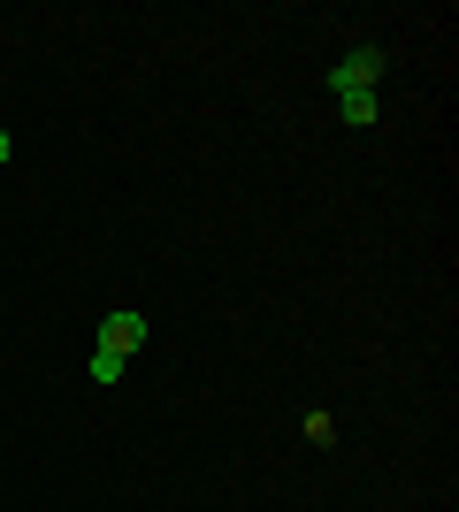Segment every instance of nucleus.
I'll use <instances>...</instances> for the list:
<instances>
[{
    "mask_svg": "<svg viewBox=\"0 0 459 512\" xmlns=\"http://www.w3.org/2000/svg\"><path fill=\"white\" fill-rule=\"evenodd\" d=\"M138 344H146V314H131V306H115V314L100 321V344H92V352H115V360H131Z\"/></svg>",
    "mask_w": 459,
    "mask_h": 512,
    "instance_id": "f03ea898",
    "label": "nucleus"
},
{
    "mask_svg": "<svg viewBox=\"0 0 459 512\" xmlns=\"http://www.w3.org/2000/svg\"><path fill=\"white\" fill-rule=\"evenodd\" d=\"M123 367H131V360H115V352H92V383H123Z\"/></svg>",
    "mask_w": 459,
    "mask_h": 512,
    "instance_id": "20e7f679",
    "label": "nucleus"
},
{
    "mask_svg": "<svg viewBox=\"0 0 459 512\" xmlns=\"http://www.w3.org/2000/svg\"><path fill=\"white\" fill-rule=\"evenodd\" d=\"M337 115H345L352 130H368L375 115H383V100H375V92H345V100H337Z\"/></svg>",
    "mask_w": 459,
    "mask_h": 512,
    "instance_id": "7ed1b4c3",
    "label": "nucleus"
},
{
    "mask_svg": "<svg viewBox=\"0 0 459 512\" xmlns=\"http://www.w3.org/2000/svg\"><path fill=\"white\" fill-rule=\"evenodd\" d=\"M383 85V46H352L345 62L329 69V92H337V100H345V92H375Z\"/></svg>",
    "mask_w": 459,
    "mask_h": 512,
    "instance_id": "f257e3e1",
    "label": "nucleus"
},
{
    "mask_svg": "<svg viewBox=\"0 0 459 512\" xmlns=\"http://www.w3.org/2000/svg\"><path fill=\"white\" fill-rule=\"evenodd\" d=\"M0 161H16V138H8V130H0Z\"/></svg>",
    "mask_w": 459,
    "mask_h": 512,
    "instance_id": "39448f33",
    "label": "nucleus"
}]
</instances>
